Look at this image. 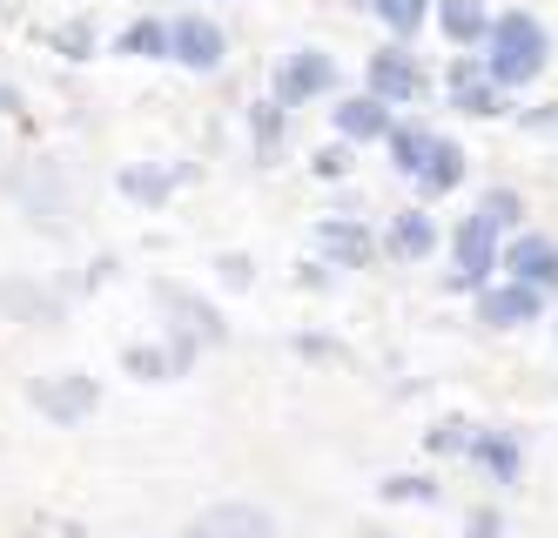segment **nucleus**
Segmentation results:
<instances>
[{"label":"nucleus","mask_w":558,"mask_h":538,"mask_svg":"<svg viewBox=\"0 0 558 538\" xmlns=\"http://www.w3.org/2000/svg\"><path fill=\"white\" fill-rule=\"evenodd\" d=\"M485 68H492V81L498 88H525V81H538L545 74V55H551V34L518 8V14H498V27H492V40H485Z\"/></svg>","instance_id":"f257e3e1"},{"label":"nucleus","mask_w":558,"mask_h":538,"mask_svg":"<svg viewBox=\"0 0 558 538\" xmlns=\"http://www.w3.org/2000/svg\"><path fill=\"white\" fill-rule=\"evenodd\" d=\"M330 88H337V61L316 55V48H303V55H290L283 68H276V101L283 108H296L310 95H330Z\"/></svg>","instance_id":"f03ea898"},{"label":"nucleus","mask_w":558,"mask_h":538,"mask_svg":"<svg viewBox=\"0 0 558 538\" xmlns=\"http://www.w3.org/2000/svg\"><path fill=\"white\" fill-rule=\"evenodd\" d=\"M169 34H175V61H182V68H195V74L222 68V55H229L222 27H216V21H203V14H182V21H169Z\"/></svg>","instance_id":"7ed1b4c3"},{"label":"nucleus","mask_w":558,"mask_h":538,"mask_svg":"<svg viewBox=\"0 0 558 538\" xmlns=\"http://www.w3.org/2000/svg\"><path fill=\"white\" fill-rule=\"evenodd\" d=\"M371 95H377V101H417V95H424V68H417V55H404V48H377V55H371Z\"/></svg>","instance_id":"20e7f679"},{"label":"nucleus","mask_w":558,"mask_h":538,"mask_svg":"<svg viewBox=\"0 0 558 538\" xmlns=\"http://www.w3.org/2000/svg\"><path fill=\"white\" fill-rule=\"evenodd\" d=\"M390 101H377V95H350V101H337V135L343 142H390Z\"/></svg>","instance_id":"39448f33"},{"label":"nucleus","mask_w":558,"mask_h":538,"mask_svg":"<svg viewBox=\"0 0 558 538\" xmlns=\"http://www.w3.org/2000/svg\"><path fill=\"white\" fill-rule=\"evenodd\" d=\"M505 270H511V283H525V289H551L558 283V250L545 236H518L505 250Z\"/></svg>","instance_id":"423d86ee"},{"label":"nucleus","mask_w":558,"mask_h":538,"mask_svg":"<svg viewBox=\"0 0 558 538\" xmlns=\"http://www.w3.org/2000/svg\"><path fill=\"white\" fill-rule=\"evenodd\" d=\"M316 242L337 256V263H350V270H364L371 256H377V242H371V229L364 223H350V216H330V223H316Z\"/></svg>","instance_id":"0eeeda50"},{"label":"nucleus","mask_w":558,"mask_h":538,"mask_svg":"<svg viewBox=\"0 0 558 538\" xmlns=\"http://www.w3.org/2000/svg\"><path fill=\"white\" fill-rule=\"evenodd\" d=\"M437 27H445L458 48H471V40H492V14H485V0H437Z\"/></svg>","instance_id":"6e6552de"},{"label":"nucleus","mask_w":558,"mask_h":538,"mask_svg":"<svg viewBox=\"0 0 558 538\" xmlns=\"http://www.w3.org/2000/svg\"><path fill=\"white\" fill-rule=\"evenodd\" d=\"M451 101H458L464 115H498V81H492V68L458 61V68H451Z\"/></svg>","instance_id":"1a4fd4ad"},{"label":"nucleus","mask_w":558,"mask_h":538,"mask_svg":"<svg viewBox=\"0 0 558 538\" xmlns=\"http://www.w3.org/2000/svg\"><path fill=\"white\" fill-rule=\"evenodd\" d=\"M492 223L485 216H471L464 229H458V283H485V270H492Z\"/></svg>","instance_id":"9d476101"},{"label":"nucleus","mask_w":558,"mask_h":538,"mask_svg":"<svg viewBox=\"0 0 558 538\" xmlns=\"http://www.w3.org/2000/svg\"><path fill=\"white\" fill-rule=\"evenodd\" d=\"M437 142H445V135L417 129V121H397V129H390V155H397V169H404V176H424V169H430V155H437Z\"/></svg>","instance_id":"9b49d317"},{"label":"nucleus","mask_w":558,"mask_h":538,"mask_svg":"<svg viewBox=\"0 0 558 538\" xmlns=\"http://www.w3.org/2000/svg\"><path fill=\"white\" fill-rule=\"evenodd\" d=\"M458 182H464V148L458 142H437V155H430V169L417 176V189L424 195H451Z\"/></svg>","instance_id":"f8f14e48"},{"label":"nucleus","mask_w":558,"mask_h":538,"mask_svg":"<svg viewBox=\"0 0 558 538\" xmlns=\"http://www.w3.org/2000/svg\"><path fill=\"white\" fill-rule=\"evenodd\" d=\"M532 316H538V289H525V283L485 297V323H532Z\"/></svg>","instance_id":"ddd939ff"},{"label":"nucleus","mask_w":558,"mask_h":538,"mask_svg":"<svg viewBox=\"0 0 558 538\" xmlns=\"http://www.w3.org/2000/svg\"><path fill=\"white\" fill-rule=\"evenodd\" d=\"M390 250H397V256H430V250H437V223L417 216V210L397 216V223H390Z\"/></svg>","instance_id":"4468645a"},{"label":"nucleus","mask_w":558,"mask_h":538,"mask_svg":"<svg viewBox=\"0 0 558 538\" xmlns=\"http://www.w3.org/2000/svg\"><path fill=\"white\" fill-rule=\"evenodd\" d=\"M122 55H142V61H155V55H175V34H169L162 21H135V27L122 34Z\"/></svg>","instance_id":"2eb2a0df"},{"label":"nucleus","mask_w":558,"mask_h":538,"mask_svg":"<svg viewBox=\"0 0 558 538\" xmlns=\"http://www.w3.org/2000/svg\"><path fill=\"white\" fill-rule=\"evenodd\" d=\"M371 14H377V21H384L390 34H404V40H411V34L424 27V14H430V0H377Z\"/></svg>","instance_id":"dca6fc26"},{"label":"nucleus","mask_w":558,"mask_h":538,"mask_svg":"<svg viewBox=\"0 0 558 538\" xmlns=\"http://www.w3.org/2000/svg\"><path fill=\"white\" fill-rule=\"evenodd\" d=\"M250 135H256V155H269L283 142V101H256L250 108Z\"/></svg>","instance_id":"f3484780"},{"label":"nucleus","mask_w":558,"mask_h":538,"mask_svg":"<svg viewBox=\"0 0 558 538\" xmlns=\"http://www.w3.org/2000/svg\"><path fill=\"white\" fill-rule=\"evenodd\" d=\"M477 216H485L492 229H511L518 216H525V202H518V189H485V202H477Z\"/></svg>","instance_id":"a211bd4d"},{"label":"nucleus","mask_w":558,"mask_h":538,"mask_svg":"<svg viewBox=\"0 0 558 538\" xmlns=\"http://www.w3.org/2000/svg\"><path fill=\"white\" fill-rule=\"evenodd\" d=\"M122 189H129L135 202H162V195L175 189V176H169V169H122Z\"/></svg>","instance_id":"6ab92c4d"},{"label":"nucleus","mask_w":558,"mask_h":538,"mask_svg":"<svg viewBox=\"0 0 558 538\" xmlns=\"http://www.w3.org/2000/svg\"><path fill=\"white\" fill-rule=\"evenodd\" d=\"M48 40H54V48H61L68 61H82V55H95V27H88V21H68V27H54Z\"/></svg>","instance_id":"aec40b11"},{"label":"nucleus","mask_w":558,"mask_h":538,"mask_svg":"<svg viewBox=\"0 0 558 538\" xmlns=\"http://www.w3.org/2000/svg\"><path fill=\"white\" fill-rule=\"evenodd\" d=\"M41 397H48V404L61 410V418H74V410L88 404V384H61V391H41Z\"/></svg>","instance_id":"412c9836"},{"label":"nucleus","mask_w":558,"mask_h":538,"mask_svg":"<svg viewBox=\"0 0 558 538\" xmlns=\"http://www.w3.org/2000/svg\"><path fill=\"white\" fill-rule=\"evenodd\" d=\"M316 176H324V182L350 176V148H343V142H337V148H324V155H316Z\"/></svg>","instance_id":"4be33fe9"}]
</instances>
